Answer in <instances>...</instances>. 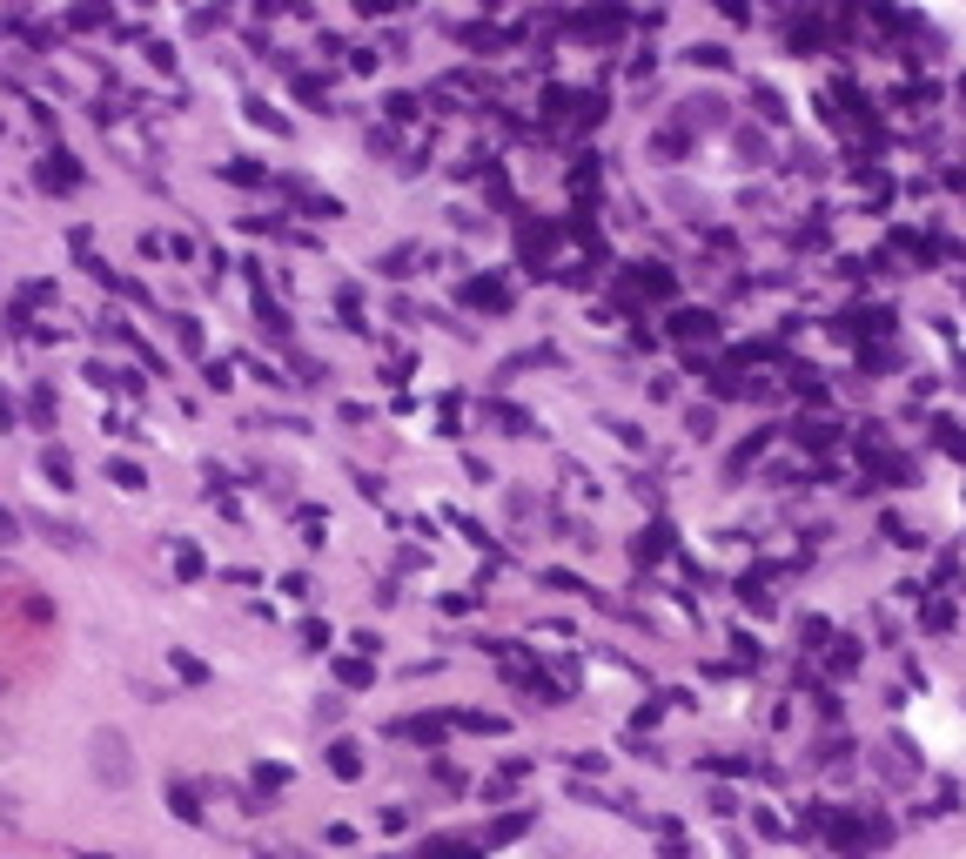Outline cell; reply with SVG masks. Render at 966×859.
<instances>
[{
    "mask_svg": "<svg viewBox=\"0 0 966 859\" xmlns=\"http://www.w3.org/2000/svg\"><path fill=\"white\" fill-rule=\"evenodd\" d=\"M880 531H887V538H893L900 551H920V544H926V538H920V531H913L906 518H880Z\"/></svg>",
    "mask_w": 966,
    "mask_h": 859,
    "instance_id": "cell-13",
    "label": "cell"
},
{
    "mask_svg": "<svg viewBox=\"0 0 966 859\" xmlns=\"http://www.w3.org/2000/svg\"><path fill=\"white\" fill-rule=\"evenodd\" d=\"M403 732H410V739H436L444 725H436V719H403Z\"/></svg>",
    "mask_w": 966,
    "mask_h": 859,
    "instance_id": "cell-26",
    "label": "cell"
},
{
    "mask_svg": "<svg viewBox=\"0 0 966 859\" xmlns=\"http://www.w3.org/2000/svg\"><path fill=\"white\" fill-rule=\"evenodd\" d=\"M34 531H41V538H54L61 551H87V538H81L74 524H54V518H34Z\"/></svg>",
    "mask_w": 966,
    "mask_h": 859,
    "instance_id": "cell-10",
    "label": "cell"
},
{
    "mask_svg": "<svg viewBox=\"0 0 966 859\" xmlns=\"http://www.w3.org/2000/svg\"><path fill=\"white\" fill-rule=\"evenodd\" d=\"M457 725H470V732H503L497 712H457Z\"/></svg>",
    "mask_w": 966,
    "mask_h": 859,
    "instance_id": "cell-22",
    "label": "cell"
},
{
    "mask_svg": "<svg viewBox=\"0 0 966 859\" xmlns=\"http://www.w3.org/2000/svg\"><path fill=\"white\" fill-rule=\"evenodd\" d=\"M8 423H14V396H8V390H0V430H8Z\"/></svg>",
    "mask_w": 966,
    "mask_h": 859,
    "instance_id": "cell-30",
    "label": "cell"
},
{
    "mask_svg": "<svg viewBox=\"0 0 966 859\" xmlns=\"http://www.w3.org/2000/svg\"><path fill=\"white\" fill-rule=\"evenodd\" d=\"M336 678H342V685H370L376 665H370V658H336Z\"/></svg>",
    "mask_w": 966,
    "mask_h": 859,
    "instance_id": "cell-15",
    "label": "cell"
},
{
    "mask_svg": "<svg viewBox=\"0 0 966 859\" xmlns=\"http://www.w3.org/2000/svg\"><path fill=\"white\" fill-rule=\"evenodd\" d=\"M470 852H484L477 839H464V833H444V839H423V859H470Z\"/></svg>",
    "mask_w": 966,
    "mask_h": 859,
    "instance_id": "cell-8",
    "label": "cell"
},
{
    "mask_svg": "<svg viewBox=\"0 0 966 859\" xmlns=\"http://www.w3.org/2000/svg\"><path fill=\"white\" fill-rule=\"evenodd\" d=\"M174 342H182V350H202V322H189V316H174Z\"/></svg>",
    "mask_w": 966,
    "mask_h": 859,
    "instance_id": "cell-21",
    "label": "cell"
},
{
    "mask_svg": "<svg viewBox=\"0 0 966 859\" xmlns=\"http://www.w3.org/2000/svg\"><path fill=\"white\" fill-rule=\"evenodd\" d=\"M108 477L121 484V490H141L148 477H141V464H128V457H108Z\"/></svg>",
    "mask_w": 966,
    "mask_h": 859,
    "instance_id": "cell-17",
    "label": "cell"
},
{
    "mask_svg": "<svg viewBox=\"0 0 966 859\" xmlns=\"http://www.w3.org/2000/svg\"><path fill=\"white\" fill-rule=\"evenodd\" d=\"M87 772H95L102 786H115V793H121V786L135 780V759H128V739H121L115 725H102L95 739H87Z\"/></svg>",
    "mask_w": 966,
    "mask_h": 859,
    "instance_id": "cell-1",
    "label": "cell"
},
{
    "mask_svg": "<svg viewBox=\"0 0 966 859\" xmlns=\"http://www.w3.org/2000/svg\"><path fill=\"white\" fill-rule=\"evenodd\" d=\"M933 437H940V450H946V457H966V430H959V423H940Z\"/></svg>",
    "mask_w": 966,
    "mask_h": 859,
    "instance_id": "cell-19",
    "label": "cell"
},
{
    "mask_svg": "<svg viewBox=\"0 0 966 859\" xmlns=\"http://www.w3.org/2000/svg\"><path fill=\"white\" fill-rule=\"evenodd\" d=\"M758 108H765V121H785V102H778L772 88H758Z\"/></svg>",
    "mask_w": 966,
    "mask_h": 859,
    "instance_id": "cell-27",
    "label": "cell"
},
{
    "mask_svg": "<svg viewBox=\"0 0 966 859\" xmlns=\"http://www.w3.org/2000/svg\"><path fill=\"white\" fill-rule=\"evenodd\" d=\"M464 303H470V309H510V289L490 283V276H477V283H464Z\"/></svg>",
    "mask_w": 966,
    "mask_h": 859,
    "instance_id": "cell-7",
    "label": "cell"
},
{
    "mask_svg": "<svg viewBox=\"0 0 966 859\" xmlns=\"http://www.w3.org/2000/svg\"><path fill=\"white\" fill-rule=\"evenodd\" d=\"M41 470H47V477H54L61 490L74 484V457H67V450H47V457H41Z\"/></svg>",
    "mask_w": 966,
    "mask_h": 859,
    "instance_id": "cell-16",
    "label": "cell"
},
{
    "mask_svg": "<svg viewBox=\"0 0 966 859\" xmlns=\"http://www.w3.org/2000/svg\"><path fill=\"white\" fill-rule=\"evenodd\" d=\"M671 336L678 342H719V316L712 309H678L671 316Z\"/></svg>",
    "mask_w": 966,
    "mask_h": 859,
    "instance_id": "cell-3",
    "label": "cell"
},
{
    "mask_svg": "<svg viewBox=\"0 0 966 859\" xmlns=\"http://www.w3.org/2000/svg\"><path fill=\"white\" fill-rule=\"evenodd\" d=\"M174 571H182V577H202V571H209V564H202V551H195L189 538H182V544H174Z\"/></svg>",
    "mask_w": 966,
    "mask_h": 859,
    "instance_id": "cell-18",
    "label": "cell"
},
{
    "mask_svg": "<svg viewBox=\"0 0 966 859\" xmlns=\"http://www.w3.org/2000/svg\"><path fill=\"white\" fill-rule=\"evenodd\" d=\"M168 793H174V813H182V819H189V826H195V819H202V806H195V793H189V786H168Z\"/></svg>",
    "mask_w": 966,
    "mask_h": 859,
    "instance_id": "cell-23",
    "label": "cell"
},
{
    "mask_svg": "<svg viewBox=\"0 0 966 859\" xmlns=\"http://www.w3.org/2000/svg\"><path fill=\"white\" fill-rule=\"evenodd\" d=\"M174 671H182L189 685H202V678H209V665H202V658H189V651H174Z\"/></svg>",
    "mask_w": 966,
    "mask_h": 859,
    "instance_id": "cell-24",
    "label": "cell"
},
{
    "mask_svg": "<svg viewBox=\"0 0 966 859\" xmlns=\"http://www.w3.org/2000/svg\"><path fill=\"white\" fill-rule=\"evenodd\" d=\"M658 148L665 155H684V128H658Z\"/></svg>",
    "mask_w": 966,
    "mask_h": 859,
    "instance_id": "cell-28",
    "label": "cell"
},
{
    "mask_svg": "<svg viewBox=\"0 0 966 859\" xmlns=\"http://www.w3.org/2000/svg\"><path fill=\"white\" fill-rule=\"evenodd\" d=\"M920 618H926V632H946L953 625V605H946V597H920Z\"/></svg>",
    "mask_w": 966,
    "mask_h": 859,
    "instance_id": "cell-14",
    "label": "cell"
},
{
    "mask_svg": "<svg viewBox=\"0 0 966 859\" xmlns=\"http://www.w3.org/2000/svg\"><path fill=\"white\" fill-rule=\"evenodd\" d=\"M665 544H671L665 531H638V538H631V558H638V564H658V558H665Z\"/></svg>",
    "mask_w": 966,
    "mask_h": 859,
    "instance_id": "cell-12",
    "label": "cell"
},
{
    "mask_svg": "<svg viewBox=\"0 0 966 859\" xmlns=\"http://www.w3.org/2000/svg\"><path fill=\"white\" fill-rule=\"evenodd\" d=\"M799 638H806V645H832V625H826V618H806Z\"/></svg>",
    "mask_w": 966,
    "mask_h": 859,
    "instance_id": "cell-25",
    "label": "cell"
},
{
    "mask_svg": "<svg viewBox=\"0 0 966 859\" xmlns=\"http://www.w3.org/2000/svg\"><path fill=\"white\" fill-rule=\"evenodd\" d=\"M793 444H799L806 457H826V450L839 444V423H826V416H813V423H806V416H799V430H793Z\"/></svg>",
    "mask_w": 966,
    "mask_h": 859,
    "instance_id": "cell-4",
    "label": "cell"
},
{
    "mask_svg": "<svg viewBox=\"0 0 966 859\" xmlns=\"http://www.w3.org/2000/svg\"><path fill=\"white\" fill-rule=\"evenodd\" d=\"M0 699H8V671H0Z\"/></svg>",
    "mask_w": 966,
    "mask_h": 859,
    "instance_id": "cell-31",
    "label": "cell"
},
{
    "mask_svg": "<svg viewBox=\"0 0 966 859\" xmlns=\"http://www.w3.org/2000/svg\"><path fill=\"white\" fill-rule=\"evenodd\" d=\"M859 665H866V651H859V638H832V645H826V671H832V678H852Z\"/></svg>",
    "mask_w": 966,
    "mask_h": 859,
    "instance_id": "cell-6",
    "label": "cell"
},
{
    "mask_svg": "<svg viewBox=\"0 0 966 859\" xmlns=\"http://www.w3.org/2000/svg\"><path fill=\"white\" fill-rule=\"evenodd\" d=\"M14 538H21V524L8 518V510H0V544H14Z\"/></svg>",
    "mask_w": 966,
    "mask_h": 859,
    "instance_id": "cell-29",
    "label": "cell"
},
{
    "mask_svg": "<svg viewBox=\"0 0 966 859\" xmlns=\"http://www.w3.org/2000/svg\"><path fill=\"white\" fill-rule=\"evenodd\" d=\"M684 430H691V437H712V430H719V416H712V410H705V403H698V410H691V416H684Z\"/></svg>",
    "mask_w": 966,
    "mask_h": 859,
    "instance_id": "cell-20",
    "label": "cell"
},
{
    "mask_svg": "<svg viewBox=\"0 0 966 859\" xmlns=\"http://www.w3.org/2000/svg\"><path fill=\"white\" fill-rule=\"evenodd\" d=\"M329 772H336V780H363V745L357 739H329Z\"/></svg>",
    "mask_w": 966,
    "mask_h": 859,
    "instance_id": "cell-5",
    "label": "cell"
},
{
    "mask_svg": "<svg viewBox=\"0 0 966 859\" xmlns=\"http://www.w3.org/2000/svg\"><path fill=\"white\" fill-rule=\"evenodd\" d=\"M625 276H631V289H638V296H651V303H665V296H678V276H671L665 263H631Z\"/></svg>",
    "mask_w": 966,
    "mask_h": 859,
    "instance_id": "cell-2",
    "label": "cell"
},
{
    "mask_svg": "<svg viewBox=\"0 0 966 859\" xmlns=\"http://www.w3.org/2000/svg\"><path fill=\"white\" fill-rule=\"evenodd\" d=\"M41 189H61V195L81 189V176H74V161H67V155H47V161H41Z\"/></svg>",
    "mask_w": 966,
    "mask_h": 859,
    "instance_id": "cell-9",
    "label": "cell"
},
{
    "mask_svg": "<svg viewBox=\"0 0 966 859\" xmlns=\"http://www.w3.org/2000/svg\"><path fill=\"white\" fill-rule=\"evenodd\" d=\"M684 61H691V67H705V74H725V67H732V54H725L719 41H705V47H691Z\"/></svg>",
    "mask_w": 966,
    "mask_h": 859,
    "instance_id": "cell-11",
    "label": "cell"
}]
</instances>
